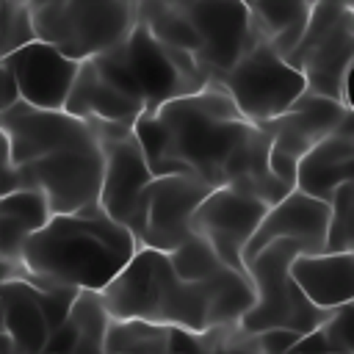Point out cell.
Here are the masks:
<instances>
[{"label":"cell","instance_id":"ffe728a7","mask_svg":"<svg viewBox=\"0 0 354 354\" xmlns=\"http://www.w3.org/2000/svg\"><path fill=\"white\" fill-rule=\"evenodd\" d=\"M293 282L318 310L354 301V252L296 254L288 266Z\"/></svg>","mask_w":354,"mask_h":354},{"label":"cell","instance_id":"d590c367","mask_svg":"<svg viewBox=\"0 0 354 354\" xmlns=\"http://www.w3.org/2000/svg\"><path fill=\"white\" fill-rule=\"evenodd\" d=\"M25 3L33 8V6H44V3H53V0H25Z\"/></svg>","mask_w":354,"mask_h":354},{"label":"cell","instance_id":"2e32d148","mask_svg":"<svg viewBox=\"0 0 354 354\" xmlns=\"http://www.w3.org/2000/svg\"><path fill=\"white\" fill-rule=\"evenodd\" d=\"M6 66L11 69L17 88H19V102L44 108V111H61L66 102V94L75 83L80 61L64 55L53 44L41 39H30L11 50L6 58Z\"/></svg>","mask_w":354,"mask_h":354},{"label":"cell","instance_id":"f546056e","mask_svg":"<svg viewBox=\"0 0 354 354\" xmlns=\"http://www.w3.org/2000/svg\"><path fill=\"white\" fill-rule=\"evenodd\" d=\"M30 39V6L25 0H0V58Z\"/></svg>","mask_w":354,"mask_h":354},{"label":"cell","instance_id":"ba28073f","mask_svg":"<svg viewBox=\"0 0 354 354\" xmlns=\"http://www.w3.org/2000/svg\"><path fill=\"white\" fill-rule=\"evenodd\" d=\"M216 83L254 124L279 116L307 91L304 75L263 39H257Z\"/></svg>","mask_w":354,"mask_h":354},{"label":"cell","instance_id":"e0dca14e","mask_svg":"<svg viewBox=\"0 0 354 354\" xmlns=\"http://www.w3.org/2000/svg\"><path fill=\"white\" fill-rule=\"evenodd\" d=\"M61 111L88 122L97 136L133 130L136 119L144 113L141 102L133 94H127L113 77H108L94 58L80 61L75 83Z\"/></svg>","mask_w":354,"mask_h":354},{"label":"cell","instance_id":"3957f363","mask_svg":"<svg viewBox=\"0 0 354 354\" xmlns=\"http://www.w3.org/2000/svg\"><path fill=\"white\" fill-rule=\"evenodd\" d=\"M100 301L108 318L116 321H149L183 329L188 335L210 332V299L207 282L180 279L166 252L136 246L124 268L100 290Z\"/></svg>","mask_w":354,"mask_h":354},{"label":"cell","instance_id":"ac0fdd59","mask_svg":"<svg viewBox=\"0 0 354 354\" xmlns=\"http://www.w3.org/2000/svg\"><path fill=\"white\" fill-rule=\"evenodd\" d=\"M326 221H329V205L321 199H313L296 188H290L279 202L268 205L266 216L260 218L254 235L249 238L243 249V268L252 254H257L271 241H293L299 243L301 254L324 252L326 241Z\"/></svg>","mask_w":354,"mask_h":354},{"label":"cell","instance_id":"cb8c5ba5","mask_svg":"<svg viewBox=\"0 0 354 354\" xmlns=\"http://www.w3.org/2000/svg\"><path fill=\"white\" fill-rule=\"evenodd\" d=\"M191 337L194 335L163 324L111 318L105 332V354H191Z\"/></svg>","mask_w":354,"mask_h":354},{"label":"cell","instance_id":"e575fe53","mask_svg":"<svg viewBox=\"0 0 354 354\" xmlns=\"http://www.w3.org/2000/svg\"><path fill=\"white\" fill-rule=\"evenodd\" d=\"M158 3H163V6H171V8H180V6H185V3H191V0H158Z\"/></svg>","mask_w":354,"mask_h":354},{"label":"cell","instance_id":"7402d4cb","mask_svg":"<svg viewBox=\"0 0 354 354\" xmlns=\"http://www.w3.org/2000/svg\"><path fill=\"white\" fill-rule=\"evenodd\" d=\"M108 313L94 290H77L69 313L58 329H53L44 354H105Z\"/></svg>","mask_w":354,"mask_h":354},{"label":"cell","instance_id":"4fadbf2b","mask_svg":"<svg viewBox=\"0 0 354 354\" xmlns=\"http://www.w3.org/2000/svg\"><path fill=\"white\" fill-rule=\"evenodd\" d=\"M180 11L199 36L196 61L210 80H218L260 39L243 0H191Z\"/></svg>","mask_w":354,"mask_h":354},{"label":"cell","instance_id":"8992f818","mask_svg":"<svg viewBox=\"0 0 354 354\" xmlns=\"http://www.w3.org/2000/svg\"><path fill=\"white\" fill-rule=\"evenodd\" d=\"M296 254H301L299 243L282 238L271 241L246 260V274L254 285V304L238 321L243 335H257L263 329H290L307 335L329 315V310L310 304L293 282L288 266Z\"/></svg>","mask_w":354,"mask_h":354},{"label":"cell","instance_id":"d6a6232c","mask_svg":"<svg viewBox=\"0 0 354 354\" xmlns=\"http://www.w3.org/2000/svg\"><path fill=\"white\" fill-rule=\"evenodd\" d=\"M11 279H30V282H33V277L25 271V266H22L19 260H11V257H3V254H0V293H3V288H6Z\"/></svg>","mask_w":354,"mask_h":354},{"label":"cell","instance_id":"1f68e13d","mask_svg":"<svg viewBox=\"0 0 354 354\" xmlns=\"http://www.w3.org/2000/svg\"><path fill=\"white\" fill-rule=\"evenodd\" d=\"M19 102V88H17V80L11 75V69L6 66V61L0 58V113L14 108Z\"/></svg>","mask_w":354,"mask_h":354},{"label":"cell","instance_id":"836d02e7","mask_svg":"<svg viewBox=\"0 0 354 354\" xmlns=\"http://www.w3.org/2000/svg\"><path fill=\"white\" fill-rule=\"evenodd\" d=\"M0 183H17L19 185V174L11 166V160H8V147H6L3 130H0Z\"/></svg>","mask_w":354,"mask_h":354},{"label":"cell","instance_id":"5b68a950","mask_svg":"<svg viewBox=\"0 0 354 354\" xmlns=\"http://www.w3.org/2000/svg\"><path fill=\"white\" fill-rule=\"evenodd\" d=\"M285 61L304 75L307 91L351 108L348 75L354 64V3L326 0L313 6L296 47Z\"/></svg>","mask_w":354,"mask_h":354},{"label":"cell","instance_id":"30bf717a","mask_svg":"<svg viewBox=\"0 0 354 354\" xmlns=\"http://www.w3.org/2000/svg\"><path fill=\"white\" fill-rule=\"evenodd\" d=\"M210 194V185L191 174H155L136 207L130 232L138 246L171 252L191 232V213Z\"/></svg>","mask_w":354,"mask_h":354},{"label":"cell","instance_id":"6da1fadb","mask_svg":"<svg viewBox=\"0 0 354 354\" xmlns=\"http://www.w3.org/2000/svg\"><path fill=\"white\" fill-rule=\"evenodd\" d=\"M133 133L152 174H191L210 188H243L266 205L290 191L268 169V133L249 122L216 80L144 111Z\"/></svg>","mask_w":354,"mask_h":354},{"label":"cell","instance_id":"4316f807","mask_svg":"<svg viewBox=\"0 0 354 354\" xmlns=\"http://www.w3.org/2000/svg\"><path fill=\"white\" fill-rule=\"evenodd\" d=\"M351 315H354V304L351 301L329 310V315L313 332L301 335L288 351H293V354H354V346H351Z\"/></svg>","mask_w":354,"mask_h":354},{"label":"cell","instance_id":"8d00e7d4","mask_svg":"<svg viewBox=\"0 0 354 354\" xmlns=\"http://www.w3.org/2000/svg\"><path fill=\"white\" fill-rule=\"evenodd\" d=\"M243 3H249V0H243Z\"/></svg>","mask_w":354,"mask_h":354},{"label":"cell","instance_id":"d4e9b609","mask_svg":"<svg viewBox=\"0 0 354 354\" xmlns=\"http://www.w3.org/2000/svg\"><path fill=\"white\" fill-rule=\"evenodd\" d=\"M47 199L28 185H17L0 196V254L19 260L22 243L50 218Z\"/></svg>","mask_w":354,"mask_h":354},{"label":"cell","instance_id":"f1b7e54d","mask_svg":"<svg viewBox=\"0 0 354 354\" xmlns=\"http://www.w3.org/2000/svg\"><path fill=\"white\" fill-rule=\"evenodd\" d=\"M324 252H354V180L343 183L329 202Z\"/></svg>","mask_w":354,"mask_h":354},{"label":"cell","instance_id":"83f0119b","mask_svg":"<svg viewBox=\"0 0 354 354\" xmlns=\"http://www.w3.org/2000/svg\"><path fill=\"white\" fill-rule=\"evenodd\" d=\"M166 257H169L171 271L180 279H185V282H202V279H207V277H213L216 271L224 268L221 257L199 235H188L180 246H174L171 252H166Z\"/></svg>","mask_w":354,"mask_h":354},{"label":"cell","instance_id":"5bb4252c","mask_svg":"<svg viewBox=\"0 0 354 354\" xmlns=\"http://www.w3.org/2000/svg\"><path fill=\"white\" fill-rule=\"evenodd\" d=\"M0 130L6 136L11 166H25L55 149L97 138L94 127L66 111H44L25 102L0 113Z\"/></svg>","mask_w":354,"mask_h":354},{"label":"cell","instance_id":"9c48e42d","mask_svg":"<svg viewBox=\"0 0 354 354\" xmlns=\"http://www.w3.org/2000/svg\"><path fill=\"white\" fill-rule=\"evenodd\" d=\"M17 174L19 185L36 188L47 199L50 213H77L97 207L102 180L100 136L17 166Z\"/></svg>","mask_w":354,"mask_h":354},{"label":"cell","instance_id":"603a6c76","mask_svg":"<svg viewBox=\"0 0 354 354\" xmlns=\"http://www.w3.org/2000/svg\"><path fill=\"white\" fill-rule=\"evenodd\" d=\"M318 3H326V0H249L246 6H249L257 36L285 58L296 47L307 25V17ZM343 3H354V0H343Z\"/></svg>","mask_w":354,"mask_h":354},{"label":"cell","instance_id":"d6986e66","mask_svg":"<svg viewBox=\"0 0 354 354\" xmlns=\"http://www.w3.org/2000/svg\"><path fill=\"white\" fill-rule=\"evenodd\" d=\"M348 180H354V113L299 158L293 188L329 205Z\"/></svg>","mask_w":354,"mask_h":354},{"label":"cell","instance_id":"4dcf8cb0","mask_svg":"<svg viewBox=\"0 0 354 354\" xmlns=\"http://www.w3.org/2000/svg\"><path fill=\"white\" fill-rule=\"evenodd\" d=\"M254 340L257 351L260 354H285L301 335L299 332H290V329H263L257 335H246Z\"/></svg>","mask_w":354,"mask_h":354},{"label":"cell","instance_id":"44dd1931","mask_svg":"<svg viewBox=\"0 0 354 354\" xmlns=\"http://www.w3.org/2000/svg\"><path fill=\"white\" fill-rule=\"evenodd\" d=\"M3 329L14 354H44L53 335L39 301V285L30 279H11L0 293Z\"/></svg>","mask_w":354,"mask_h":354},{"label":"cell","instance_id":"7c38bea8","mask_svg":"<svg viewBox=\"0 0 354 354\" xmlns=\"http://www.w3.org/2000/svg\"><path fill=\"white\" fill-rule=\"evenodd\" d=\"M266 210L268 205L260 196L243 188L218 185V188H210V194L191 213V232L205 238L224 266L246 274L243 249L254 235Z\"/></svg>","mask_w":354,"mask_h":354},{"label":"cell","instance_id":"7a4b0ae2","mask_svg":"<svg viewBox=\"0 0 354 354\" xmlns=\"http://www.w3.org/2000/svg\"><path fill=\"white\" fill-rule=\"evenodd\" d=\"M136 238L100 207L53 213L28 235L19 263L33 285H61L100 293L133 257Z\"/></svg>","mask_w":354,"mask_h":354},{"label":"cell","instance_id":"8fae6325","mask_svg":"<svg viewBox=\"0 0 354 354\" xmlns=\"http://www.w3.org/2000/svg\"><path fill=\"white\" fill-rule=\"evenodd\" d=\"M351 113L354 111L337 100L304 91L288 111L263 122L260 127L268 133V169H271V174L282 185L293 188L299 158L310 147H315L321 138H326L332 130H337L340 122Z\"/></svg>","mask_w":354,"mask_h":354},{"label":"cell","instance_id":"9a60e30c","mask_svg":"<svg viewBox=\"0 0 354 354\" xmlns=\"http://www.w3.org/2000/svg\"><path fill=\"white\" fill-rule=\"evenodd\" d=\"M100 144H102V180H100L97 207L108 218L130 230L138 199L155 174L149 171L133 130L105 133L100 136Z\"/></svg>","mask_w":354,"mask_h":354},{"label":"cell","instance_id":"52a82bcc","mask_svg":"<svg viewBox=\"0 0 354 354\" xmlns=\"http://www.w3.org/2000/svg\"><path fill=\"white\" fill-rule=\"evenodd\" d=\"M136 22V6L124 0H53L30 8L33 36L75 61L116 47Z\"/></svg>","mask_w":354,"mask_h":354},{"label":"cell","instance_id":"484cf974","mask_svg":"<svg viewBox=\"0 0 354 354\" xmlns=\"http://www.w3.org/2000/svg\"><path fill=\"white\" fill-rule=\"evenodd\" d=\"M205 282H207V299H210V332L238 329V321L254 304V285L249 274L224 266Z\"/></svg>","mask_w":354,"mask_h":354},{"label":"cell","instance_id":"277c9868","mask_svg":"<svg viewBox=\"0 0 354 354\" xmlns=\"http://www.w3.org/2000/svg\"><path fill=\"white\" fill-rule=\"evenodd\" d=\"M94 61L108 77L133 94L144 111H155L158 105L210 83L207 72L191 53L160 44L138 17L127 36L116 47L94 55Z\"/></svg>","mask_w":354,"mask_h":354}]
</instances>
